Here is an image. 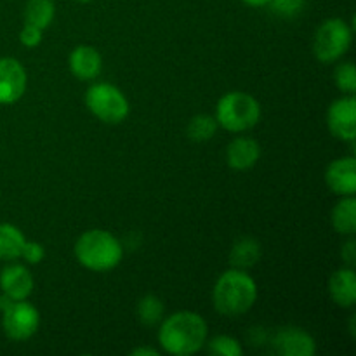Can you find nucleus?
Masks as SVG:
<instances>
[{"label": "nucleus", "instance_id": "obj_7", "mask_svg": "<svg viewBox=\"0 0 356 356\" xmlns=\"http://www.w3.org/2000/svg\"><path fill=\"white\" fill-rule=\"evenodd\" d=\"M2 313L3 332L13 341L30 339L40 325L38 309L24 299L23 301H13Z\"/></svg>", "mask_w": 356, "mask_h": 356}, {"label": "nucleus", "instance_id": "obj_19", "mask_svg": "<svg viewBox=\"0 0 356 356\" xmlns=\"http://www.w3.org/2000/svg\"><path fill=\"white\" fill-rule=\"evenodd\" d=\"M56 14V6L52 0H28L24 7V21L26 24L45 30L52 23Z\"/></svg>", "mask_w": 356, "mask_h": 356}, {"label": "nucleus", "instance_id": "obj_9", "mask_svg": "<svg viewBox=\"0 0 356 356\" xmlns=\"http://www.w3.org/2000/svg\"><path fill=\"white\" fill-rule=\"evenodd\" d=\"M26 90V72L14 58H0V104H13Z\"/></svg>", "mask_w": 356, "mask_h": 356}, {"label": "nucleus", "instance_id": "obj_13", "mask_svg": "<svg viewBox=\"0 0 356 356\" xmlns=\"http://www.w3.org/2000/svg\"><path fill=\"white\" fill-rule=\"evenodd\" d=\"M103 59L90 45H79L70 54V70L80 80H92L101 73Z\"/></svg>", "mask_w": 356, "mask_h": 356}, {"label": "nucleus", "instance_id": "obj_2", "mask_svg": "<svg viewBox=\"0 0 356 356\" xmlns=\"http://www.w3.org/2000/svg\"><path fill=\"white\" fill-rule=\"evenodd\" d=\"M257 299V285L243 270L225 271L212 291L214 308L225 316H240L249 312Z\"/></svg>", "mask_w": 356, "mask_h": 356}, {"label": "nucleus", "instance_id": "obj_25", "mask_svg": "<svg viewBox=\"0 0 356 356\" xmlns=\"http://www.w3.org/2000/svg\"><path fill=\"white\" fill-rule=\"evenodd\" d=\"M45 256L44 247L38 242H24L23 250H21V257L30 264H38Z\"/></svg>", "mask_w": 356, "mask_h": 356}, {"label": "nucleus", "instance_id": "obj_28", "mask_svg": "<svg viewBox=\"0 0 356 356\" xmlns=\"http://www.w3.org/2000/svg\"><path fill=\"white\" fill-rule=\"evenodd\" d=\"M132 356H159V351L152 350V348H136L131 351Z\"/></svg>", "mask_w": 356, "mask_h": 356}, {"label": "nucleus", "instance_id": "obj_26", "mask_svg": "<svg viewBox=\"0 0 356 356\" xmlns=\"http://www.w3.org/2000/svg\"><path fill=\"white\" fill-rule=\"evenodd\" d=\"M42 31L44 30L33 26V24L24 23V28L21 30V33H19L21 44L26 45V47H35V45H38L42 42Z\"/></svg>", "mask_w": 356, "mask_h": 356}, {"label": "nucleus", "instance_id": "obj_16", "mask_svg": "<svg viewBox=\"0 0 356 356\" xmlns=\"http://www.w3.org/2000/svg\"><path fill=\"white\" fill-rule=\"evenodd\" d=\"M261 259V243L250 236H243L235 242L232 252H229V263L236 270H247L254 266Z\"/></svg>", "mask_w": 356, "mask_h": 356}, {"label": "nucleus", "instance_id": "obj_10", "mask_svg": "<svg viewBox=\"0 0 356 356\" xmlns=\"http://www.w3.org/2000/svg\"><path fill=\"white\" fill-rule=\"evenodd\" d=\"M275 351L282 356H312L316 351L315 339L298 327H284L273 337Z\"/></svg>", "mask_w": 356, "mask_h": 356}, {"label": "nucleus", "instance_id": "obj_6", "mask_svg": "<svg viewBox=\"0 0 356 356\" xmlns=\"http://www.w3.org/2000/svg\"><path fill=\"white\" fill-rule=\"evenodd\" d=\"M351 45V28L346 21L332 17L320 24L315 35L313 51L322 63H334L343 58Z\"/></svg>", "mask_w": 356, "mask_h": 356}, {"label": "nucleus", "instance_id": "obj_11", "mask_svg": "<svg viewBox=\"0 0 356 356\" xmlns=\"http://www.w3.org/2000/svg\"><path fill=\"white\" fill-rule=\"evenodd\" d=\"M327 186L341 197H355L356 193V160L355 156L337 159L327 167Z\"/></svg>", "mask_w": 356, "mask_h": 356}, {"label": "nucleus", "instance_id": "obj_29", "mask_svg": "<svg viewBox=\"0 0 356 356\" xmlns=\"http://www.w3.org/2000/svg\"><path fill=\"white\" fill-rule=\"evenodd\" d=\"M242 2H245L250 7H264L270 3V0H242Z\"/></svg>", "mask_w": 356, "mask_h": 356}, {"label": "nucleus", "instance_id": "obj_12", "mask_svg": "<svg viewBox=\"0 0 356 356\" xmlns=\"http://www.w3.org/2000/svg\"><path fill=\"white\" fill-rule=\"evenodd\" d=\"M0 289L2 294L9 296L14 301H23L33 291V277L28 268L21 264H10L0 273Z\"/></svg>", "mask_w": 356, "mask_h": 356}, {"label": "nucleus", "instance_id": "obj_17", "mask_svg": "<svg viewBox=\"0 0 356 356\" xmlns=\"http://www.w3.org/2000/svg\"><path fill=\"white\" fill-rule=\"evenodd\" d=\"M332 225L341 235L356 233V200L355 197H343L332 211Z\"/></svg>", "mask_w": 356, "mask_h": 356}, {"label": "nucleus", "instance_id": "obj_14", "mask_svg": "<svg viewBox=\"0 0 356 356\" xmlns=\"http://www.w3.org/2000/svg\"><path fill=\"white\" fill-rule=\"evenodd\" d=\"M261 156V148L257 141L250 138H236L229 143L226 149L228 165L235 170H247L256 165Z\"/></svg>", "mask_w": 356, "mask_h": 356}, {"label": "nucleus", "instance_id": "obj_24", "mask_svg": "<svg viewBox=\"0 0 356 356\" xmlns=\"http://www.w3.org/2000/svg\"><path fill=\"white\" fill-rule=\"evenodd\" d=\"M306 0H270L268 6L271 7L275 14L284 17H292L296 14H299L305 7Z\"/></svg>", "mask_w": 356, "mask_h": 356}, {"label": "nucleus", "instance_id": "obj_4", "mask_svg": "<svg viewBox=\"0 0 356 356\" xmlns=\"http://www.w3.org/2000/svg\"><path fill=\"white\" fill-rule=\"evenodd\" d=\"M261 118V106L250 94L228 92L219 99L216 108L218 125L229 132H243L252 129Z\"/></svg>", "mask_w": 356, "mask_h": 356}, {"label": "nucleus", "instance_id": "obj_3", "mask_svg": "<svg viewBox=\"0 0 356 356\" xmlns=\"http://www.w3.org/2000/svg\"><path fill=\"white\" fill-rule=\"evenodd\" d=\"M124 249L111 233L89 229L75 243V257L83 268L101 273L110 271L122 261Z\"/></svg>", "mask_w": 356, "mask_h": 356}, {"label": "nucleus", "instance_id": "obj_1", "mask_svg": "<svg viewBox=\"0 0 356 356\" xmlns=\"http://www.w3.org/2000/svg\"><path fill=\"white\" fill-rule=\"evenodd\" d=\"M159 343L169 355H195L207 343V323L198 313L177 312L162 322Z\"/></svg>", "mask_w": 356, "mask_h": 356}, {"label": "nucleus", "instance_id": "obj_20", "mask_svg": "<svg viewBox=\"0 0 356 356\" xmlns=\"http://www.w3.org/2000/svg\"><path fill=\"white\" fill-rule=\"evenodd\" d=\"M218 131V120L211 115H197L188 124V138L193 141H207Z\"/></svg>", "mask_w": 356, "mask_h": 356}, {"label": "nucleus", "instance_id": "obj_22", "mask_svg": "<svg viewBox=\"0 0 356 356\" xmlns=\"http://www.w3.org/2000/svg\"><path fill=\"white\" fill-rule=\"evenodd\" d=\"M209 353L221 356H242V346L235 337L218 336L209 343Z\"/></svg>", "mask_w": 356, "mask_h": 356}, {"label": "nucleus", "instance_id": "obj_27", "mask_svg": "<svg viewBox=\"0 0 356 356\" xmlns=\"http://www.w3.org/2000/svg\"><path fill=\"white\" fill-rule=\"evenodd\" d=\"M343 257H344V261H346L348 264H351V266H353V264H355V259H356L355 240H350V242H348L346 245L343 247Z\"/></svg>", "mask_w": 356, "mask_h": 356}, {"label": "nucleus", "instance_id": "obj_15", "mask_svg": "<svg viewBox=\"0 0 356 356\" xmlns=\"http://www.w3.org/2000/svg\"><path fill=\"white\" fill-rule=\"evenodd\" d=\"M329 292L341 308H351L356 302V275L351 268H341L330 277Z\"/></svg>", "mask_w": 356, "mask_h": 356}, {"label": "nucleus", "instance_id": "obj_23", "mask_svg": "<svg viewBox=\"0 0 356 356\" xmlns=\"http://www.w3.org/2000/svg\"><path fill=\"white\" fill-rule=\"evenodd\" d=\"M334 79H336V86L339 87L343 92L355 94L356 90V70L353 63H343L336 68L334 73Z\"/></svg>", "mask_w": 356, "mask_h": 356}, {"label": "nucleus", "instance_id": "obj_5", "mask_svg": "<svg viewBox=\"0 0 356 356\" xmlns=\"http://www.w3.org/2000/svg\"><path fill=\"white\" fill-rule=\"evenodd\" d=\"M86 104L94 117L104 124H120L129 115V101L111 83H94L87 89Z\"/></svg>", "mask_w": 356, "mask_h": 356}, {"label": "nucleus", "instance_id": "obj_30", "mask_svg": "<svg viewBox=\"0 0 356 356\" xmlns=\"http://www.w3.org/2000/svg\"><path fill=\"white\" fill-rule=\"evenodd\" d=\"M76 2H82V3H86V2H90V0H76Z\"/></svg>", "mask_w": 356, "mask_h": 356}, {"label": "nucleus", "instance_id": "obj_21", "mask_svg": "<svg viewBox=\"0 0 356 356\" xmlns=\"http://www.w3.org/2000/svg\"><path fill=\"white\" fill-rule=\"evenodd\" d=\"M138 316L141 320V323H145V325H156L163 316L162 301L156 296H145L138 305Z\"/></svg>", "mask_w": 356, "mask_h": 356}, {"label": "nucleus", "instance_id": "obj_18", "mask_svg": "<svg viewBox=\"0 0 356 356\" xmlns=\"http://www.w3.org/2000/svg\"><path fill=\"white\" fill-rule=\"evenodd\" d=\"M24 242L26 238L19 232V228L2 222L0 225V261H14L21 257Z\"/></svg>", "mask_w": 356, "mask_h": 356}, {"label": "nucleus", "instance_id": "obj_8", "mask_svg": "<svg viewBox=\"0 0 356 356\" xmlns=\"http://www.w3.org/2000/svg\"><path fill=\"white\" fill-rule=\"evenodd\" d=\"M330 132L343 141H355L356 138V99L353 94L334 101L327 113Z\"/></svg>", "mask_w": 356, "mask_h": 356}]
</instances>
